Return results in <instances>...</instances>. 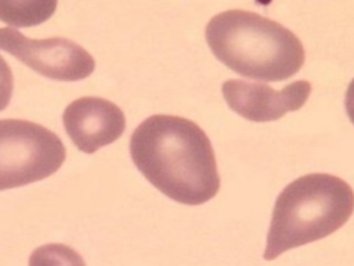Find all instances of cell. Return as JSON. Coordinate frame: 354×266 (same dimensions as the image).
I'll use <instances>...</instances> for the list:
<instances>
[{"instance_id": "cell-9", "label": "cell", "mask_w": 354, "mask_h": 266, "mask_svg": "<svg viewBox=\"0 0 354 266\" xmlns=\"http://www.w3.org/2000/svg\"><path fill=\"white\" fill-rule=\"evenodd\" d=\"M28 266H86L82 255L65 244H44L29 256Z\"/></svg>"}, {"instance_id": "cell-8", "label": "cell", "mask_w": 354, "mask_h": 266, "mask_svg": "<svg viewBox=\"0 0 354 266\" xmlns=\"http://www.w3.org/2000/svg\"><path fill=\"white\" fill-rule=\"evenodd\" d=\"M58 0H0V21L11 28H32L48 21Z\"/></svg>"}, {"instance_id": "cell-5", "label": "cell", "mask_w": 354, "mask_h": 266, "mask_svg": "<svg viewBox=\"0 0 354 266\" xmlns=\"http://www.w3.org/2000/svg\"><path fill=\"white\" fill-rule=\"evenodd\" d=\"M0 50L53 80L77 82L95 69V61L86 48L61 36L30 39L15 28L4 26L0 28Z\"/></svg>"}, {"instance_id": "cell-6", "label": "cell", "mask_w": 354, "mask_h": 266, "mask_svg": "<svg viewBox=\"0 0 354 266\" xmlns=\"http://www.w3.org/2000/svg\"><path fill=\"white\" fill-rule=\"evenodd\" d=\"M223 96L227 105L242 118L252 122H271L304 105L311 93L307 80H296L282 90H274L263 83L238 79L223 83Z\"/></svg>"}, {"instance_id": "cell-1", "label": "cell", "mask_w": 354, "mask_h": 266, "mask_svg": "<svg viewBox=\"0 0 354 266\" xmlns=\"http://www.w3.org/2000/svg\"><path fill=\"white\" fill-rule=\"evenodd\" d=\"M130 155L141 175L162 194L185 205H201L220 188L212 143L192 121L152 115L130 137Z\"/></svg>"}, {"instance_id": "cell-2", "label": "cell", "mask_w": 354, "mask_h": 266, "mask_svg": "<svg viewBox=\"0 0 354 266\" xmlns=\"http://www.w3.org/2000/svg\"><path fill=\"white\" fill-rule=\"evenodd\" d=\"M205 35L216 58L245 78L281 82L304 62L303 44L292 30L252 11H223L207 22Z\"/></svg>"}, {"instance_id": "cell-11", "label": "cell", "mask_w": 354, "mask_h": 266, "mask_svg": "<svg viewBox=\"0 0 354 266\" xmlns=\"http://www.w3.org/2000/svg\"><path fill=\"white\" fill-rule=\"evenodd\" d=\"M344 107H346L347 116L350 118V121H351L353 125H354V79L351 80V83L348 85L347 90H346Z\"/></svg>"}, {"instance_id": "cell-7", "label": "cell", "mask_w": 354, "mask_h": 266, "mask_svg": "<svg viewBox=\"0 0 354 266\" xmlns=\"http://www.w3.org/2000/svg\"><path fill=\"white\" fill-rule=\"evenodd\" d=\"M62 123L75 147L84 154H93L112 144L126 129L123 111L101 97L73 100L64 109Z\"/></svg>"}, {"instance_id": "cell-3", "label": "cell", "mask_w": 354, "mask_h": 266, "mask_svg": "<svg viewBox=\"0 0 354 266\" xmlns=\"http://www.w3.org/2000/svg\"><path fill=\"white\" fill-rule=\"evenodd\" d=\"M354 191L340 177L310 173L289 183L278 195L267 234L264 259L322 240L353 215Z\"/></svg>"}, {"instance_id": "cell-10", "label": "cell", "mask_w": 354, "mask_h": 266, "mask_svg": "<svg viewBox=\"0 0 354 266\" xmlns=\"http://www.w3.org/2000/svg\"><path fill=\"white\" fill-rule=\"evenodd\" d=\"M14 90V78L10 65L0 55V111L6 109L10 104Z\"/></svg>"}, {"instance_id": "cell-4", "label": "cell", "mask_w": 354, "mask_h": 266, "mask_svg": "<svg viewBox=\"0 0 354 266\" xmlns=\"http://www.w3.org/2000/svg\"><path fill=\"white\" fill-rule=\"evenodd\" d=\"M65 157L62 140L50 129L24 119H0V191L54 175Z\"/></svg>"}]
</instances>
